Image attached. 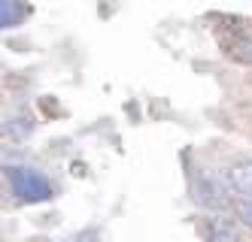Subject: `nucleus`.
Returning <instances> with one entry per match:
<instances>
[{
  "label": "nucleus",
  "instance_id": "obj_2",
  "mask_svg": "<svg viewBox=\"0 0 252 242\" xmlns=\"http://www.w3.org/2000/svg\"><path fill=\"white\" fill-rule=\"evenodd\" d=\"M225 179H228V188L237 197H252V161H237Z\"/></svg>",
  "mask_w": 252,
  "mask_h": 242
},
{
  "label": "nucleus",
  "instance_id": "obj_1",
  "mask_svg": "<svg viewBox=\"0 0 252 242\" xmlns=\"http://www.w3.org/2000/svg\"><path fill=\"white\" fill-rule=\"evenodd\" d=\"M9 185H12V191L28 203H40V200L52 197L49 179L40 176L37 170H22V166H15V170H9Z\"/></svg>",
  "mask_w": 252,
  "mask_h": 242
},
{
  "label": "nucleus",
  "instance_id": "obj_3",
  "mask_svg": "<svg viewBox=\"0 0 252 242\" xmlns=\"http://www.w3.org/2000/svg\"><path fill=\"white\" fill-rule=\"evenodd\" d=\"M204 239L207 242H234V230L225 218H207L204 221Z\"/></svg>",
  "mask_w": 252,
  "mask_h": 242
},
{
  "label": "nucleus",
  "instance_id": "obj_5",
  "mask_svg": "<svg viewBox=\"0 0 252 242\" xmlns=\"http://www.w3.org/2000/svg\"><path fill=\"white\" fill-rule=\"evenodd\" d=\"M234 212H237L240 224L252 227V197H237V203H234Z\"/></svg>",
  "mask_w": 252,
  "mask_h": 242
},
{
  "label": "nucleus",
  "instance_id": "obj_4",
  "mask_svg": "<svg viewBox=\"0 0 252 242\" xmlns=\"http://www.w3.org/2000/svg\"><path fill=\"white\" fill-rule=\"evenodd\" d=\"M25 12L28 9L19 6V0H3V3H0V22H3V27H15V25L22 22Z\"/></svg>",
  "mask_w": 252,
  "mask_h": 242
}]
</instances>
